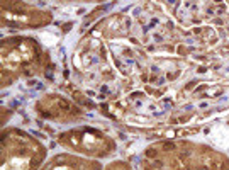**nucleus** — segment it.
I'll list each match as a JSON object with an SVG mask.
<instances>
[{"mask_svg": "<svg viewBox=\"0 0 229 170\" xmlns=\"http://www.w3.org/2000/svg\"><path fill=\"white\" fill-rule=\"evenodd\" d=\"M146 155H148L149 158H155V157H156V150H153V148H151V150H148V151H146Z\"/></svg>", "mask_w": 229, "mask_h": 170, "instance_id": "nucleus-1", "label": "nucleus"}]
</instances>
